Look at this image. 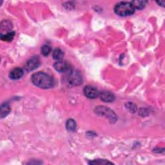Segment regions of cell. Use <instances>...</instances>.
Wrapping results in <instances>:
<instances>
[{"mask_svg":"<svg viewBox=\"0 0 165 165\" xmlns=\"http://www.w3.org/2000/svg\"><path fill=\"white\" fill-rule=\"evenodd\" d=\"M67 128L68 131L74 132L76 130V123L72 119H69L67 121Z\"/></svg>","mask_w":165,"mask_h":165,"instance_id":"cell-13","label":"cell"},{"mask_svg":"<svg viewBox=\"0 0 165 165\" xmlns=\"http://www.w3.org/2000/svg\"><path fill=\"white\" fill-rule=\"evenodd\" d=\"M66 73L67 74L66 79L69 84L74 86H77L81 84L82 79L80 72L77 71V70L70 69L69 71Z\"/></svg>","mask_w":165,"mask_h":165,"instance_id":"cell-3","label":"cell"},{"mask_svg":"<svg viewBox=\"0 0 165 165\" xmlns=\"http://www.w3.org/2000/svg\"><path fill=\"white\" fill-rule=\"evenodd\" d=\"M65 54L60 49H56L53 52V58L56 60L60 61L63 58Z\"/></svg>","mask_w":165,"mask_h":165,"instance_id":"cell-12","label":"cell"},{"mask_svg":"<svg viewBox=\"0 0 165 165\" xmlns=\"http://www.w3.org/2000/svg\"><path fill=\"white\" fill-rule=\"evenodd\" d=\"M32 83L41 88L48 89L54 87V80L50 75L43 72L34 74L31 77Z\"/></svg>","mask_w":165,"mask_h":165,"instance_id":"cell-1","label":"cell"},{"mask_svg":"<svg viewBox=\"0 0 165 165\" xmlns=\"http://www.w3.org/2000/svg\"><path fill=\"white\" fill-rule=\"evenodd\" d=\"M135 9L141 10L145 7L147 2L146 1H142V0H135V1H132L130 2Z\"/></svg>","mask_w":165,"mask_h":165,"instance_id":"cell-10","label":"cell"},{"mask_svg":"<svg viewBox=\"0 0 165 165\" xmlns=\"http://www.w3.org/2000/svg\"><path fill=\"white\" fill-rule=\"evenodd\" d=\"M89 164H112V163L107 160L96 159L92 162H89Z\"/></svg>","mask_w":165,"mask_h":165,"instance_id":"cell-16","label":"cell"},{"mask_svg":"<svg viewBox=\"0 0 165 165\" xmlns=\"http://www.w3.org/2000/svg\"><path fill=\"white\" fill-rule=\"evenodd\" d=\"M95 112L98 115L107 117L108 119H109L110 121L113 122H115L116 121L117 117L115 112L111 109H110L109 108L103 107V106H99V107L96 108Z\"/></svg>","mask_w":165,"mask_h":165,"instance_id":"cell-4","label":"cell"},{"mask_svg":"<svg viewBox=\"0 0 165 165\" xmlns=\"http://www.w3.org/2000/svg\"><path fill=\"white\" fill-rule=\"evenodd\" d=\"M126 107L127 108V109L130 111L131 112L134 113L136 112L137 110V107L135 104H134L133 103H127V104H126Z\"/></svg>","mask_w":165,"mask_h":165,"instance_id":"cell-17","label":"cell"},{"mask_svg":"<svg viewBox=\"0 0 165 165\" xmlns=\"http://www.w3.org/2000/svg\"><path fill=\"white\" fill-rule=\"evenodd\" d=\"M23 76V70L21 68H16L13 69L12 71L10 72L9 77L10 79L13 80L19 79Z\"/></svg>","mask_w":165,"mask_h":165,"instance_id":"cell-9","label":"cell"},{"mask_svg":"<svg viewBox=\"0 0 165 165\" xmlns=\"http://www.w3.org/2000/svg\"><path fill=\"white\" fill-rule=\"evenodd\" d=\"M40 65V59L36 56L32 57L26 63V69L28 71H32L37 68Z\"/></svg>","mask_w":165,"mask_h":165,"instance_id":"cell-5","label":"cell"},{"mask_svg":"<svg viewBox=\"0 0 165 165\" xmlns=\"http://www.w3.org/2000/svg\"><path fill=\"white\" fill-rule=\"evenodd\" d=\"M135 8L130 2H120L117 3L115 8L114 11L116 14L120 16H129L135 13Z\"/></svg>","mask_w":165,"mask_h":165,"instance_id":"cell-2","label":"cell"},{"mask_svg":"<svg viewBox=\"0 0 165 165\" xmlns=\"http://www.w3.org/2000/svg\"><path fill=\"white\" fill-rule=\"evenodd\" d=\"M10 112V107L8 103H4L2 105L1 107V117H6Z\"/></svg>","mask_w":165,"mask_h":165,"instance_id":"cell-11","label":"cell"},{"mask_svg":"<svg viewBox=\"0 0 165 165\" xmlns=\"http://www.w3.org/2000/svg\"><path fill=\"white\" fill-rule=\"evenodd\" d=\"M83 91L85 96L89 99H95L99 96V92L93 87L87 86L84 88Z\"/></svg>","mask_w":165,"mask_h":165,"instance_id":"cell-6","label":"cell"},{"mask_svg":"<svg viewBox=\"0 0 165 165\" xmlns=\"http://www.w3.org/2000/svg\"><path fill=\"white\" fill-rule=\"evenodd\" d=\"M157 3H158L159 5H161V6H162V7H164V1L158 2H157Z\"/></svg>","mask_w":165,"mask_h":165,"instance_id":"cell-18","label":"cell"},{"mask_svg":"<svg viewBox=\"0 0 165 165\" xmlns=\"http://www.w3.org/2000/svg\"><path fill=\"white\" fill-rule=\"evenodd\" d=\"M41 54L43 56H49L51 52V47L48 45H45L41 47Z\"/></svg>","mask_w":165,"mask_h":165,"instance_id":"cell-15","label":"cell"},{"mask_svg":"<svg viewBox=\"0 0 165 165\" xmlns=\"http://www.w3.org/2000/svg\"><path fill=\"white\" fill-rule=\"evenodd\" d=\"M14 36H15V32H10L7 33L6 34H2L1 35V39H2V40H3L4 41L10 42L13 40Z\"/></svg>","mask_w":165,"mask_h":165,"instance_id":"cell-14","label":"cell"},{"mask_svg":"<svg viewBox=\"0 0 165 165\" xmlns=\"http://www.w3.org/2000/svg\"><path fill=\"white\" fill-rule=\"evenodd\" d=\"M99 96L101 101L107 103L112 102L115 100V96L109 91H102L99 93Z\"/></svg>","mask_w":165,"mask_h":165,"instance_id":"cell-8","label":"cell"},{"mask_svg":"<svg viewBox=\"0 0 165 165\" xmlns=\"http://www.w3.org/2000/svg\"><path fill=\"white\" fill-rule=\"evenodd\" d=\"M54 68L59 72H67L70 69H72L70 65L63 61H60L56 62L54 65Z\"/></svg>","mask_w":165,"mask_h":165,"instance_id":"cell-7","label":"cell"}]
</instances>
